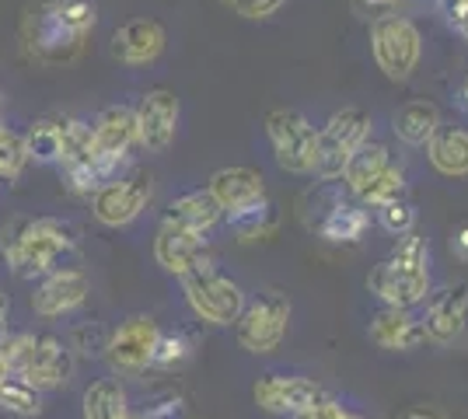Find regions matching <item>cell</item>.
Instances as JSON below:
<instances>
[{
	"mask_svg": "<svg viewBox=\"0 0 468 419\" xmlns=\"http://www.w3.org/2000/svg\"><path fill=\"white\" fill-rule=\"evenodd\" d=\"M0 256L18 279H42L80 266V241L78 231L57 217H21L4 227Z\"/></svg>",
	"mask_w": 468,
	"mask_h": 419,
	"instance_id": "6da1fadb",
	"label": "cell"
},
{
	"mask_svg": "<svg viewBox=\"0 0 468 419\" xmlns=\"http://www.w3.org/2000/svg\"><path fill=\"white\" fill-rule=\"evenodd\" d=\"M95 0H42L21 21V39L39 63H67L95 32Z\"/></svg>",
	"mask_w": 468,
	"mask_h": 419,
	"instance_id": "7a4b0ae2",
	"label": "cell"
},
{
	"mask_svg": "<svg viewBox=\"0 0 468 419\" xmlns=\"http://www.w3.org/2000/svg\"><path fill=\"white\" fill-rule=\"evenodd\" d=\"M374 298L388 308H416L430 298V241L416 231L399 235L388 259H381L367 277Z\"/></svg>",
	"mask_w": 468,
	"mask_h": 419,
	"instance_id": "3957f363",
	"label": "cell"
},
{
	"mask_svg": "<svg viewBox=\"0 0 468 419\" xmlns=\"http://www.w3.org/2000/svg\"><path fill=\"white\" fill-rule=\"evenodd\" d=\"M371 53L388 80H410L423 57V36L406 15L385 11L371 21Z\"/></svg>",
	"mask_w": 468,
	"mask_h": 419,
	"instance_id": "277c9868",
	"label": "cell"
},
{
	"mask_svg": "<svg viewBox=\"0 0 468 419\" xmlns=\"http://www.w3.org/2000/svg\"><path fill=\"white\" fill-rule=\"evenodd\" d=\"M182 294L189 300L196 319L207 321V325H217V329L234 325V319L245 308L241 287L228 273H220L214 262H207V266L193 269L189 277H182Z\"/></svg>",
	"mask_w": 468,
	"mask_h": 419,
	"instance_id": "5b68a950",
	"label": "cell"
},
{
	"mask_svg": "<svg viewBox=\"0 0 468 419\" xmlns=\"http://www.w3.org/2000/svg\"><path fill=\"white\" fill-rule=\"evenodd\" d=\"M266 137L273 147V158L291 175H314V154H318V130L314 122L297 109H273L266 116Z\"/></svg>",
	"mask_w": 468,
	"mask_h": 419,
	"instance_id": "8992f818",
	"label": "cell"
},
{
	"mask_svg": "<svg viewBox=\"0 0 468 419\" xmlns=\"http://www.w3.org/2000/svg\"><path fill=\"white\" fill-rule=\"evenodd\" d=\"M371 116L364 109H339L332 112L329 122L318 130V154H314V175L322 182H332L343 175L350 154L371 140Z\"/></svg>",
	"mask_w": 468,
	"mask_h": 419,
	"instance_id": "52a82bcc",
	"label": "cell"
},
{
	"mask_svg": "<svg viewBox=\"0 0 468 419\" xmlns=\"http://www.w3.org/2000/svg\"><path fill=\"white\" fill-rule=\"evenodd\" d=\"M91 151H95V164L101 179H116L130 154L137 151V116L133 105H105L91 120Z\"/></svg>",
	"mask_w": 468,
	"mask_h": 419,
	"instance_id": "ba28073f",
	"label": "cell"
},
{
	"mask_svg": "<svg viewBox=\"0 0 468 419\" xmlns=\"http://www.w3.org/2000/svg\"><path fill=\"white\" fill-rule=\"evenodd\" d=\"M287 325H291V300L283 294H259L234 319V336L241 342V350L266 357V353L280 350Z\"/></svg>",
	"mask_w": 468,
	"mask_h": 419,
	"instance_id": "9c48e42d",
	"label": "cell"
},
{
	"mask_svg": "<svg viewBox=\"0 0 468 419\" xmlns=\"http://www.w3.org/2000/svg\"><path fill=\"white\" fill-rule=\"evenodd\" d=\"M151 175L147 172H119L116 179L101 182L95 193L88 196L91 200V217L101 224V227H126L147 210L151 203Z\"/></svg>",
	"mask_w": 468,
	"mask_h": 419,
	"instance_id": "30bf717a",
	"label": "cell"
},
{
	"mask_svg": "<svg viewBox=\"0 0 468 419\" xmlns=\"http://www.w3.org/2000/svg\"><path fill=\"white\" fill-rule=\"evenodd\" d=\"M157 321L151 315H130L126 321H119L112 329V336L105 340V360L109 367L122 374V378H137L151 367L157 346Z\"/></svg>",
	"mask_w": 468,
	"mask_h": 419,
	"instance_id": "8fae6325",
	"label": "cell"
},
{
	"mask_svg": "<svg viewBox=\"0 0 468 419\" xmlns=\"http://www.w3.org/2000/svg\"><path fill=\"white\" fill-rule=\"evenodd\" d=\"M133 116H137V147L147 154H165L178 137V116H182V105L178 95L168 88H151L144 91L140 101L133 105Z\"/></svg>",
	"mask_w": 468,
	"mask_h": 419,
	"instance_id": "7c38bea8",
	"label": "cell"
},
{
	"mask_svg": "<svg viewBox=\"0 0 468 419\" xmlns=\"http://www.w3.org/2000/svg\"><path fill=\"white\" fill-rule=\"evenodd\" d=\"M18 378L36 384L39 392H57L74 378V346L53 332L32 336V350L21 363Z\"/></svg>",
	"mask_w": 468,
	"mask_h": 419,
	"instance_id": "4fadbf2b",
	"label": "cell"
},
{
	"mask_svg": "<svg viewBox=\"0 0 468 419\" xmlns=\"http://www.w3.org/2000/svg\"><path fill=\"white\" fill-rule=\"evenodd\" d=\"M252 399L270 416H297L308 405L325 399V392L318 381L301 378V374H262L255 381Z\"/></svg>",
	"mask_w": 468,
	"mask_h": 419,
	"instance_id": "5bb4252c",
	"label": "cell"
},
{
	"mask_svg": "<svg viewBox=\"0 0 468 419\" xmlns=\"http://www.w3.org/2000/svg\"><path fill=\"white\" fill-rule=\"evenodd\" d=\"M154 259L165 273H172L178 279L189 277L193 269L207 266V262H214L210 259V241H207V235L189 231V227H178V224H168V220H161V227H157Z\"/></svg>",
	"mask_w": 468,
	"mask_h": 419,
	"instance_id": "9a60e30c",
	"label": "cell"
},
{
	"mask_svg": "<svg viewBox=\"0 0 468 419\" xmlns=\"http://www.w3.org/2000/svg\"><path fill=\"white\" fill-rule=\"evenodd\" d=\"M88 294H91L88 273L80 266H67L39 279V287L32 290V311L39 319H63V315H74L88 300Z\"/></svg>",
	"mask_w": 468,
	"mask_h": 419,
	"instance_id": "2e32d148",
	"label": "cell"
},
{
	"mask_svg": "<svg viewBox=\"0 0 468 419\" xmlns=\"http://www.w3.org/2000/svg\"><path fill=\"white\" fill-rule=\"evenodd\" d=\"M168 46V32L157 18H130L122 21L116 32H112V60L122 67H151V63L165 53Z\"/></svg>",
	"mask_w": 468,
	"mask_h": 419,
	"instance_id": "e0dca14e",
	"label": "cell"
},
{
	"mask_svg": "<svg viewBox=\"0 0 468 419\" xmlns=\"http://www.w3.org/2000/svg\"><path fill=\"white\" fill-rule=\"evenodd\" d=\"M465 321H468V283L444 287L441 294H430L427 315H423L427 340L433 342L458 340L465 332Z\"/></svg>",
	"mask_w": 468,
	"mask_h": 419,
	"instance_id": "ac0fdd59",
	"label": "cell"
},
{
	"mask_svg": "<svg viewBox=\"0 0 468 419\" xmlns=\"http://www.w3.org/2000/svg\"><path fill=\"white\" fill-rule=\"evenodd\" d=\"M308 227L318 231L332 245H356V241H364L367 227H371V214L364 206H356V203H343L332 196L325 203V210L314 220H308Z\"/></svg>",
	"mask_w": 468,
	"mask_h": 419,
	"instance_id": "d6986e66",
	"label": "cell"
},
{
	"mask_svg": "<svg viewBox=\"0 0 468 419\" xmlns=\"http://www.w3.org/2000/svg\"><path fill=\"white\" fill-rule=\"evenodd\" d=\"M371 340L381 346V350H416L420 342H427V329H423V319H416L410 308H388L378 311L371 319Z\"/></svg>",
	"mask_w": 468,
	"mask_h": 419,
	"instance_id": "ffe728a7",
	"label": "cell"
},
{
	"mask_svg": "<svg viewBox=\"0 0 468 419\" xmlns=\"http://www.w3.org/2000/svg\"><path fill=\"white\" fill-rule=\"evenodd\" d=\"M207 189L217 200V206L224 214H231V210H241L249 203L262 200L266 196V179L259 172H252V168H220V172L210 175Z\"/></svg>",
	"mask_w": 468,
	"mask_h": 419,
	"instance_id": "44dd1931",
	"label": "cell"
},
{
	"mask_svg": "<svg viewBox=\"0 0 468 419\" xmlns=\"http://www.w3.org/2000/svg\"><path fill=\"white\" fill-rule=\"evenodd\" d=\"M423 147H427L430 164H433L441 175H448V179L468 175V130H462V126H444V122H441Z\"/></svg>",
	"mask_w": 468,
	"mask_h": 419,
	"instance_id": "7402d4cb",
	"label": "cell"
},
{
	"mask_svg": "<svg viewBox=\"0 0 468 419\" xmlns=\"http://www.w3.org/2000/svg\"><path fill=\"white\" fill-rule=\"evenodd\" d=\"M220 217H224V210L217 206V200L210 196V189H189V193H182L178 200L168 203V210H165V220H168V224L189 227V231H199V235H207Z\"/></svg>",
	"mask_w": 468,
	"mask_h": 419,
	"instance_id": "603a6c76",
	"label": "cell"
},
{
	"mask_svg": "<svg viewBox=\"0 0 468 419\" xmlns=\"http://www.w3.org/2000/svg\"><path fill=\"white\" fill-rule=\"evenodd\" d=\"M388 164H391L388 147L378 143V140H364V143L350 154V161H346V168H343L339 179L346 182V189H350L353 196H360V193L371 185V179H378Z\"/></svg>",
	"mask_w": 468,
	"mask_h": 419,
	"instance_id": "cb8c5ba5",
	"label": "cell"
},
{
	"mask_svg": "<svg viewBox=\"0 0 468 419\" xmlns=\"http://www.w3.org/2000/svg\"><path fill=\"white\" fill-rule=\"evenodd\" d=\"M130 413V395L119 378H98L84 388L80 416L84 419H122Z\"/></svg>",
	"mask_w": 468,
	"mask_h": 419,
	"instance_id": "d4e9b609",
	"label": "cell"
},
{
	"mask_svg": "<svg viewBox=\"0 0 468 419\" xmlns=\"http://www.w3.org/2000/svg\"><path fill=\"white\" fill-rule=\"evenodd\" d=\"M437 126H441V112H437L433 101H406V105L391 116L395 137L402 140V143H410V147H423V143L433 137Z\"/></svg>",
	"mask_w": 468,
	"mask_h": 419,
	"instance_id": "484cf974",
	"label": "cell"
},
{
	"mask_svg": "<svg viewBox=\"0 0 468 419\" xmlns=\"http://www.w3.org/2000/svg\"><path fill=\"white\" fill-rule=\"evenodd\" d=\"M224 220H228V227L234 231V238L252 245V241L270 238L276 231V206L270 203V196H262V200L249 203V206H241V210L224 214Z\"/></svg>",
	"mask_w": 468,
	"mask_h": 419,
	"instance_id": "4316f807",
	"label": "cell"
},
{
	"mask_svg": "<svg viewBox=\"0 0 468 419\" xmlns=\"http://www.w3.org/2000/svg\"><path fill=\"white\" fill-rule=\"evenodd\" d=\"M21 137H25L28 161H36V164H59V154H63V116L36 120Z\"/></svg>",
	"mask_w": 468,
	"mask_h": 419,
	"instance_id": "83f0119b",
	"label": "cell"
},
{
	"mask_svg": "<svg viewBox=\"0 0 468 419\" xmlns=\"http://www.w3.org/2000/svg\"><path fill=\"white\" fill-rule=\"evenodd\" d=\"M0 409L11 413V416L32 419L42 413V392L36 384H28L18 374H7L4 384H0Z\"/></svg>",
	"mask_w": 468,
	"mask_h": 419,
	"instance_id": "f1b7e54d",
	"label": "cell"
},
{
	"mask_svg": "<svg viewBox=\"0 0 468 419\" xmlns=\"http://www.w3.org/2000/svg\"><path fill=\"white\" fill-rule=\"evenodd\" d=\"M399 196H406V172H402L399 164H388L378 179H371V185H367L356 200L364 203V206H371V210H378V206L399 200Z\"/></svg>",
	"mask_w": 468,
	"mask_h": 419,
	"instance_id": "f546056e",
	"label": "cell"
},
{
	"mask_svg": "<svg viewBox=\"0 0 468 419\" xmlns=\"http://www.w3.org/2000/svg\"><path fill=\"white\" fill-rule=\"evenodd\" d=\"M28 164V151H25V137H21L15 126L0 122V179L11 182L18 179Z\"/></svg>",
	"mask_w": 468,
	"mask_h": 419,
	"instance_id": "4dcf8cb0",
	"label": "cell"
},
{
	"mask_svg": "<svg viewBox=\"0 0 468 419\" xmlns=\"http://www.w3.org/2000/svg\"><path fill=\"white\" fill-rule=\"evenodd\" d=\"M189 357H193V340H189L186 332H161L151 367H157V371H176V367H182Z\"/></svg>",
	"mask_w": 468,
	"mask_h": 419,
	"instance_id": "1f68e13d",
	"label": "cell"
},
{
	"mask_svg": "<svg viewBox=\"0 0 468 419\" xmlns=\"http://www.w3.org/2000/svg\"><path fill=\"white\" fill-rule=\"evenodd\" d=\"M378 224L388 231V235H406L412 231V224H416V206H412L406 196H399V200L385 203V206H378Z\"/></svg>",
	"mask_w": 468,
	"mask_h": 419,
	"instance_id": "d6a6232c",
	"label": "cell"
},
{
	"mask_svg": "<svg viewBox=\"0 0 468 419\" xmlns=\"http://www.w3.org/2000/svg\"><path fill=\"white\" fill-rule=\"evenodd\" d=\"M140 416L144 419H196V413L182 395H165V399L151 402Z\"/></svg>",
	"mask_w": 468,
	"mask_h": 419,
	"instance_id": "836d02e7",
	"label": "cell"
},
{
	"mask_svg": "<svg viewBox=\"0 0 468 419\" xmlns=\"http://www.w3.org/2000/svg\"><path fill=\"white\" fill-rule=\"evenodd\" d=\"M291 419H364V416H356L343 402H335L325 395L322 402H314V405H308L304 413H297V416H291Z\"/></svg>",
	"mask_w": 468,
	"mask_h": 419,
	"instance_id": "e575fe53",
	"label": "cell"
},
{
	"mask_svg": "<svg viewBox=\"0 0 468 419\" xmlns=\"http://www.w3.org/2000/svg\"><path fill=\"white\" fill-rule=\"evenodd\" d=\"M283 4H287V0H231L234 15H241V18H249V21L273 18Z\"/></svg>",
	"mask_w": 468,
	"mask_h": 419,
	"instance_id": "d590c367",
	"label": "cell"
},
{
	"mask_svg": "<svg viewBox=\"0 0 468 419\" xmlns=\"http://www.w3.org/2000/svg\"><path fill=\"white\" fill-rule=\"evenodd\" d=\"M437 4H441V11H444L451 28L468 39V0H437Z\"/></svg>",
	"mask_w": 468,
	"mask_h": 419,
	"instance_id": "8d00e7d4",
	"label": "cell"
},
{
	"mask_svg": "<svg viewBox=\"0 0 468 419\" xmlns=\"http://www.w3.org/2000/svg\"><path fill=\"white\" fill-rule=\"evenodd\" d=\"M451 252H454L458 259L468 262V224H462V227L451 235Z\"/></svg>",
	"mask_w": 468,
	"mask_h": 419,
	"instance_id": "74e56055",
	"label": "cell"
},
{
	"mask_svg": "<svg viewBox=\"0 0 468 419\" xmlns=\"http://www.w3.org/2000/svg\"><path fill=\"white\" fill-rule=\"evenodd\" d=\"M7 321H11V298L0 290V340L7 336Z\"/></svg>",
	"mask_w": 468,
	"mask_h": 419,
	"instance_id": "f35d334b",
	"label": "cell"
},
{
	"mask_svg": "<svg viewBox=\"0 0 468 419\" xmlns=\"http://www.w3.org/2000/svg\"><path fill=\"white\" fill-rule=\"evenodd\" d=\"M360 7H367L374 15H385V11H395V0H356Z\"/></svg>",
	"mask_w": 468,
	"mask_h": 419,
	"instance_id": "ab89813d",
	"label": "cell"
},
{
	"mask_svg": "<svg viewBox=\"0 0 468 419\" xmlns=\"http://www.w3.org/2000/svg\"><path fill=\"white\" fill-rule=\"evenodd\" d=\"M454 105H458L462 112H468V74H465V80L458 84V91H454Z\"/></svg>",
	"mask_w": 468,
	"mask_h": 419,
	"instance_id": "60d3db41",
	"label": "cell"
},
{
	"mask_svg": "<svg viewBox=\"0 0 468 419\" xmlns=\"http://www.w3.org/2000/svg\"><path fill=\"white\" fill-rule=\"evenodd\" d=\"M402 419H437L433 413H423V409H412V413H406Z\"/></svg>",
	"mask_w": 468,
	"mask_h": 419,
	"instance_id": "b9f144b4",
	"label": "cell"
},
{
	"mask_svg": "<svg viewBox=\"0 0 468 419\" xmlns=\"http://www.w3.org/2000/svg\"><path fill=\"white\" fill-rule=\"evenodd\" d=\"M4 378H7V363H4V357H0V384H4Z\"/></svg>",
	"mask_w": 468,
	"mask_h": 419,
	"instance_id": "7bdbcfd3",
	"label": "cell"
},
{
	"mask_svg": "<svg viewBox=\"0 0 468 419\" xmlns=\"http://www.w3.org/2000/svg\"><path fill=\"white\" fill-rule=\"evenodd\" d=\"M122 419H144V416H137V413H126Z\"/></svg>",
	"mask_w": 468,
	"mask_h": 419,
	"instance_id": "ee69618b",
	"label": "cell"
},
{
	"mask_svg": "<svg viewBox=\"0 0 468 419\" xmlns=\"http://www.w3.org/2000/svg\"><path fill=\"white\" fill-rule=\"evenodd\" d=\"M0 112H4V91H0Z\"/></svg>",
	"mask_w": 468,
	"mask_h": 419,
	"instance_id": "f6af8a7d",
	"label": "cell"
},
{
	"mask_svg": "<svg viewBox=\"0 0 468 419\" xmlns=\"http://www.w3.org/2000/svg\"><path fill=\"white\" fill-rule=\"evenodd\" d=\"M0 189H4V179H0Z\"/></svg>",
	"mask_w": 468,
	"mask_h": 419,
	"instance_id": "bcb514c9",
	"label": "cell"
}]
</instances>
